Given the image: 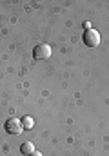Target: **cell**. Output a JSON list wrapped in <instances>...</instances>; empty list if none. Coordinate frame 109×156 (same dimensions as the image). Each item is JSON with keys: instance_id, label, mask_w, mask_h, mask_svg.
<instances>
[{"instance_id": "cell-1", "label": "cell", "mask_w": 109, "mask_h": 156, "mask_svg": "<svg viewBox=\"0 0 109 156\" xmlns=\"http://www.w3.org/2000/svg\"><path fill=\"white\" fill-rule=\"evenodd\" d=\"M82 40H84V44H85L87 47H96V45L100 44V33L95 31V29H85Z\"/></svg>"}, {"instance_id": "cell-2", "label": "cell", "mask_w": 109, "mask_h": 156, "mask_svg": "<svg viewBox=\"0 0 109 156\" xmlns=\"http://www.w3.org/2000/svg\"><path fill=\"white\" fill-rule=\"evenodd\" d=\"M5 133H9V134H20L22 131H24V125H22V122L18 120V118H9L7 122H5Z\"/></svg>"}, {"instance_id": "cell-3", "label": "cell", "mask_w": 109, "mask_h": 156, "mask_svg": "<svg viewBox=\"0 0 109 156\" xmlns=\"http://www.w3.org/2000/svg\"><path fill=\"white\" fill-rule=\"evenodd\" d=\"M49 56H51V45H47V44H38V45H35L33 58H36V60H45Z\"/></svg>"}, {"instance_id": "cell-4", "label": "cell", "mask_w": 109, "mask_h": 156, "mask_svg": "<svg viewBox=\"0 0 109 156\" xmlns=\"http://www.w3.org/2000/svg\"><path fill=\"white\" fill-rule=\"evenodd\" d=\"M33 151H35V147H33V144H31V142H26V144H22V145H20V153H22L24 156H29Z\"/></svg>"}, {"instance_id": "cell-5", "label": "cell", "mask_w": 109, "mask_h": 156, "mask_svg": "<svg viewBox=\"0 0 109 156\" xmlns=\"http://www.w3.org/2000/svg\"><path fill=\"white\" fill-rule=\"evenodd\" d=\"M33 123H35V122H33L31 116H24V120H22V125H24L26 129H33Z\"/></svg>"}, {"instance_id": "cell-6", "label": "cell", "mask_w": 109, "mask_h": 156, "mask_svg": "<svg viewBox=\"0 0 109 156\" xmlns=\"http://www.w3.org/2000/svg\"><path fill=\"white\" fill-rule=\"evenodd\" d=\"M29 156H42V153H38V151H33V153H31Z\"/></svg>"}]
</instances>
